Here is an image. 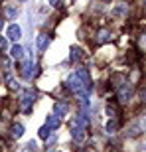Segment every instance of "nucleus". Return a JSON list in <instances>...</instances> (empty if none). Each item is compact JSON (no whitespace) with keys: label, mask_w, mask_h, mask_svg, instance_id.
Instances as JSON below:
<instances>
[{"label":"nucleus","mask_w":146,"mask_h":152,"mask_svg":"<svg viewBox=\"0 0 146 152\" xmlns=\"http://www.w3.org/2000/svg\"><path fill=\"white\" fill-rule=\"evenodd\" d=\"M32 67H34V63L30 61V59H26V61H24V65H22V77L24 79H30V77H32Z\"/></svg>","instance_id":"4"},{"label":"nucleus","mask_w":146,"mask_h":152,"mask_svg":"<svg viewBox=\"0 0 146 152\" xmlns=\"http://www.w3.org/2000/svg\"><path fill=\"white\" fill-rule=\"evenodd\" d=\"M10 56H12V57H16V59H20V57L24 56V50L20 48V45H14V48L10 50Z\"/></svg>","instance_id":"9"},{"label":"nucleus","mask_w":146,"mask_h":152,"mask_svg":"<svg viewBox=\"0 0 146 152\" xmlns=\"http://www.w3.org/2000/svg\"><path fill=\"white\" fill-rule=\"evenodd\" d=\"M124 12H126V6L120 4V6H117V8L112 10V14H115V16H120V14H124Z\"/></svg>","instance_id":"14"},{"label":"nucleus","mask_w":146,"mask_h":152,"mask_svg":"<svg viewBox=\"0 0 146 152\" xmlns=\"http://www.w3.org/2000/svg\"><path fill=\"white\" fill-rule=\"evenodd\" d=\"M53 111H55L59 117H63V115H67V105H65V103H55Z\"/></svg>","instance_id":"6"},{"label":"nucleus","mask_w":146,"mask_h":152,"mask_svg":"<svg viewBox=\"0 0 146 152\" xmlns=\"http://www.w3.org/2000/svg\"><path fill=\"white\" fill-rule=\"evenodd\" d=\"M47 44H50V36L39 34L38 39H36V45H38V50H39V51H44L45 48H47Z\"/></svg>","instance_id":"3"},{"label":"nucleus","mask_w":146,"mask_h":152,"mask_svg":"<svg viewBox=\"0 0 146 152\" xmlns=\"http://www.w3.org/2000/svg\"><path fill=\"white\" fill-rule=\"evenodd\" d=\"M109 36H111V34H109L107 30H105V32H99V42H105V39H109Z\"/></svg>","instance_id":"15"},{"label":"nucleus","mask_w":146,"mask_h":152,"mask_svg":"<svg viewBox=\"0 0 146 152\" xmlns=\"http://www.w3.org/2000/svg\"><path fill=\"white\" fill-rule=\"evenodd\" d=\"M0 28H2V20H0Z\"/></svg>","instance_id":"19"},{"label":"nucleus","mask_w":146,"mask_h":152,"mask_svg":"<svg viewBox=\"0 0 146 152\" xmlns=\"http://www.w3.org/2000/svg\"><path fill=\"white\" fill-rule=\"evenodd\" d=\"M117 129H118V123L115 121V118H112V121H109L107 126H105V130H107V132H115Z\"/></svg>","instance_id":"12"},{"label":"nucleus","mask_w":146,"mask_h":152,"mask_svg":"<svg viewBox=\"0 0 146 152\" xmlns=\"http://www.w3.org/2000/svg\"><path fill=\"white\" fill-rule=\"evenodd\" d=\"M22 134H24V126L20 123H14L12 124V136H14V138H20Z\"/></svg>","instance_id":"5"},{"label":"nucleus","mask_w":146,"mask_h":152,"mask_svg":"<svg viewBox=\"0 0 146 152\" xmlns=\"http://www.w3.org/2000/svg\"><path fill=\"white\" fill-rule=\"evenodd\" d=\"M47 126H50V129H57V126H59V117H57V115H50V117H47Z\"/></svg>","instance_id":"8"},{"label":"nucleus","mask_w":146,"mask_h":152,"mask_svg":"<svg viewBox=\"0 0 146 152\" xmlns=\"http://www.w3.org/2000/svg\"><path fill=\"white\" fill-rule=\"evenodd\" d=\"M20 103H22V107H24V109L30 107V105L34 103V93H32V91H24V93H22V99H20Z\"/></svg>","instance_id":"2"},{"label":"nucleus","mask_w":146,"mask_h":152,"mask_svg":"<svg viewBox=\"0 0 146 152\" xmlns=\"http://www.w3.org/2000/svg\"><path fill=\"white\" fill-rule=\"evenodd\" d=\"M4 14H6V18H10V20H14V18L18 16V10L14 8V6H4Z\"/></svg>","instance_id":"7"},{"label":"nucleus","mask_w":146,"mask_h":152,"mask_svg":"<svg viewBox=\"0 0 146 152\" xmlns=\"http://www.w3.org/2000/svg\"><path fill=\"white\" fill-rule=\"evenodd\" d=\"M6 45H8L6 38H2V36H0V50H6Z\"/></svg>","instance_id":"17"},{"label":"nucleus","mask_w":146,"mask_h":152,"mask_svg":"<svg viewBox=\"0 0 146 152\" xmlns=\"http://www.w3.org/2000/svg\"><path fill=\"white\" fill-rule=\"evenodd\" d=\"M144 2H146V0H144Z\"/></svg>","instance_id":"20"},{"label":"nucleus","mask_w":146,"mask_h":152,"mask_svg":"<svg viewBox=\"0 0 146 152\" xmlns=\"http://www.w3.org/2000/svg\"><path fill=\"white\" fill-rule=\"evenodd\" d=\"M6 34H8V38H10V39L18 42V39L22 38V30H20V26H16V24H10L8 30H6Z\"/></svg>","instance_id":"1"},{"label":"nucleus","mask_w":146,"mask_h":152,"mask_svg":"<svg viewBox=\"0 0 146 152\" xmlns=\"http://www.w3.org/2000/svg\"><path fill=\"white\" fill-rule=\"evenodd\" d=\"M6 83H8V87H10V89H20V85L16 83V79H12V77H6Z\"/></svg>","instance_id":"13"},{"label":"nucleus","mask_w":146,"mask_h":152,"mask_svg":"<svg viewBox=\"0 0 146 152\" xmlns=\"http://www.w3.org/2000/svg\"><path fill=\"white\" fill-rule=\"evenodd\" d=\"M140 101H142V103H146V89H142V91H140Z\"/></svg>","instance_id":"18"},{"label":"nucleus","mask_w":146,"mask_h":152,"mask_svg":"<svg viewBox=\"0 0 146 152\" xmlns=\"http://www.w3.org/2000/svg\"><path fill=\"white\" fill-rule=\"evenodd\" d=\"M53 8H63V0H50Z\"/></svg>","instance_id":"16"},{"label":"nucleus","mask_w":146,"mask_h":152,"mask_svg":"<svg viewBox=\"0 0 146 152\" xmlns=\"http://www.w3.org/2000/svg\"><path fill=\"white\" fill-rule=\"evenodd\" d=\"M50 134H51V129L47 126V124H45V126H42V129L38 130V136H39V138H44V140H45Z\"/></svg>","instance_id":"11"},{"label":"nucleus","mask_w":146,"mask_h":152,"mask_svg":"<svg viewBox=\"0 0 146 152\" xmlns=\"http://www.w3.org/2000/svg\"><path fill=\"white\" fill-rule=\"evenodd\" d=\"M69 57H71V61H79V59L83 57V53H81V50H79V48H73L71 53H69Z\"/></svg>","instance_id":"10"}]
</instances>
